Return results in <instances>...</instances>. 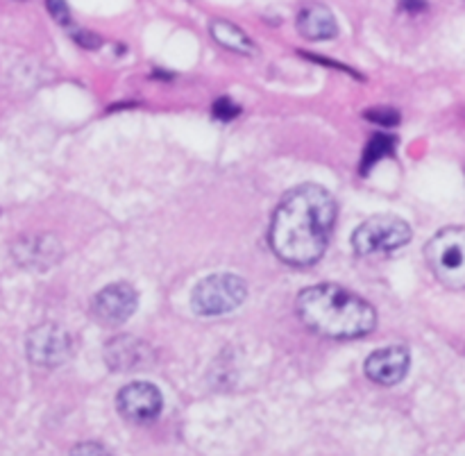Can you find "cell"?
Wrapping results in <instances>:
<instances>
[{
    "mask_svg": "<svg viewBox=\"0 0 465 456\" xmlns=\"http://www.w3.org/2000/svg\"><path fill=\"white\" fill-rule=\"evenodd\" d=\"M336 223V200L318 184H300L282 198L271 221L268 241L291 266L321 262Z\"/></svg>",
    "mask_w": 465,
    "mask_h": 456,
    "instance_id": "cell-1",
    "label": "cell"
},
{
    "mask_svg": "<svg viewBox=\"0 0 465 456\" xmlns=\"http://www.w3.org/2000/svg\"><path fill=\"white\" fill-rule=\"evenodd\" d=\"M295 307L309 330L330 339H359L377 325L375 307L339 284L309 286Z\"/></svg>",
    "mask_w": 465,
    "mask_h": 456,
    "instance_id": "cell-2",
    "label": "cell"
},
{
    "mask_svg": "<svg viewBox=\"0 0 465 456\" xmlns=\"http://www.w3.org/2000/svg\"><path fill=\"white\" fill-rule=\"evenodd\" d=\"M425 259L436 280L452 291H465V227H445L425 245Z\"/></svg>",
    "mask_w": 465,
    "mask_h": 456,
    "instance_id": "cell-3",
    "label": "cell"
},
{
    "mask_svg": "<svg viewBox=\"0 0 465 456\" xmlns=\"http://www.w3.org/2000/svg\"><path fill=\"white\" fill-rule=\"evenodd\" d=\"M248 298V286L232 273H216L198 282L191 295L195 313L200 316H225L239 309Z\"/></svg>",
    "mask_w": 465,
    "mask_h": 456,
    "instance_id": "cell-4",
    "label": "cell"
},
{
    "mask_svg": "<svg viewBox=\"0 0 465 456\" xmlns=\"http://www.w3.org/2000/svg\"><path fill=\"white\" fill-rule=\"evenodd\" d=\"M411 241V227L400 216H372L357 227L352 236L354 253L361 257L372 254H389L404 248Z\"/></svg>",
    "mask_w": 465,
    "mask_h": 456,
    "instance_id": "cell-5",
    "label": "cell"
},
{
    "mask_svg": "<svg viewBox=\"0 0 465 456\" xmlns=\"http://www.w3.org/2000/svg\"><path fill=\"white\" fill-rule=\"evenodd\" d=\"M25 352L35 366L59 368L71 359L73 339L64 327L54 325V322H44L27 334Z\"/></svg>",
    "mask_w": 465,
    "mask_h": 456,
    "instance_id": "cell-6",
    "label": "cell"
},
{
    "mask_svg": "<svg viewBox=\"0 0 465 456\" xmlns=\"http://www.w3.org/2000/svg\"><path fill=\"white\" fill-rule=\"evenodd\" d=\"M139 304V295H136L134 286L125 284V282H116L100 291L91 302V313L98 322L109 327H118L123 322L130 321Z\"/></svg>",
    "mask_w": 465,
    "mask_h": 456,
    "instance_id": "cell-7",
    "label": "cell"
},
{
    "mask_svg": "<svg viewBox=\"0 0 465 456\" xmlns=\"http://www.w3.org/2000/svg\"><path fill=\"white\" fill-rule=\"evenodd\" d=\"M118 413L130 422H148L162 413L163 398L150 382H132L118 391Z\"/></svg>",
    "mask_w": 465,
    "mask_h": 456,
    "instance_id": "cell-8",
    "label": "cell"
},
{
    "mask_svg": "<svg viewBox=\"0 0 465 456\" xmlns=\"http://www.w3.org/2000/svg\"><path fill=\"white\" fill-rule=\"evenodd\" d=\"M409 363H411V354L404 345H389L366 359V377L381 386L400 384L407 377Z\"/></svg>",
    "mask_w": 465,
    "mask_h": 456,
    "instance_id": "cell-9",
    "label": "cell"
},
{
    "mask_svg": "<svg viewBox=\"0 0 465 456\" xmlns=\"http://www.w3.org/2000/svg\"><path fill=\"white\" fill-rule=\"evenodd\" d=\"M104 362L116 372H132L148 368L153 363V352L143 341L134 336H116L104 348Z\"/></svg>",
    "mask_w": 465,
    "mask_h": 456,
    "instance_id": "cell-10",
    "label": "cell"
},
{
    "mask_svg": "<svg viewBox=\"0 0 465 456\" xmlns=\"http://www.w3.org/2000/svg\"><path fill=\"white\" fill-rule=\"evenodd\" d=\"M62 257V248H59L54 236H23L16 245H14V259L21 263L23 268H32V271H45L53 263L59 262Z\"/></svg>",
    "mask_w": 465,
    "mask_h": 456,
    "instance_id": "cell-11",
    "label": "cell"
},
{
    "mask_svg": "<svg viewBox=\"0 0 465 456\" xmlns=\"http://www.w3.org/2000/svg\"><path fill=\"white\" fill-rule=\"evenodd\" d=\"M298 32L309 41H330L339 35L336 18L325 5L309 3L298 14Z\"/></svg>",
    "mask_w": 465,
    "mask_h": 456,
    "instance_id": "cell-12",
    "label": "cell"
},
{
    "mask_svg": "<svg viewBox=\"0 0 465 456\" xmlns=\"http://www.w3.org/2000/svg\"><path fill=\"white\" fill-rule=\"evenodd\" d=\"M209 32H212L213 41L221 44L223 48L234 50L239 55H252L254 53V44L239 25L234 23L225 21V18H213L212 25H209Z\"/></svg>",
    "mask_w": 465,
    "mask_h": 456,
    "instance_id": "cell-13",
    "label": "cell"
},
{
    "mask_svg": "<svg viewBox=\"0 0 465 456\" xmlns=\"http://www.w3.org/2000/svg\"><path fill=\"white\" fill-rule=\"evenodd\" d=\"M395 144H398V141H395V136L384 134V132H380V134L372 136V139L368 141V145H366V153H363L361 173H368L372 166H375L377 162H381L384 157L393 154Z\"/></svg>",
    "mask_w": 465,
    "mask_h": 456,
    "instance_id": "cell-14",
    "label": "cell"
},
{
    "mask_svg": "<svg viewBox=\"0 0 465 456\" xmlns=\"http://www.w3.org/2000/svg\"><path fill=\"white\" fill-rule=\"evenodd\" d=\"M366 118L380 127H395L400 123V114L395 112V109H389V107L368 109Z\"/></svg>",
    "mask_w": 465,
    "mask_h": 456,
    "instance_id": "cell-15",
    "label": "cell"
},
{
    "mask_svg": "<svg viewBox=\"0 0 465 456\" xmlns=\"http://www.w3.org/2000/svg\"><path fill=\"white\" fill-rule=\"evenodd\" d=\"M48 3V9L50 14H53L54 18H57L59 25H73V18H71V12H68L66 3L64 0H45Z\"/></svg>",
    "mask_w": 465,
    "mask_h": 456,
    "instance_id": "cell-16",
    "label": "cell"
},
{
    "mask_svg": "<svg viewBox=\"0 0 465 456\" xmlns=\"http://www.w3.org/2000/svg\"><path fill=\"white\" fill-rule=\"evenodd\" d=\"M236 114H239V107H236L232 100L221 98L216 104H213V116L221 118V121H230V118H234Z\"/></svg>",
    "mask_w": 465,
    "mask_h": 456,
    "instance_id": "cell-17",
    "label": "cell"
},
{
    "mask_svg": "<svg viewBox=\"0 0 465 456\" xmlns=\"http://www.w3.org/2000/svg\"><path fill=\"white\" fill-rule=\"evenodd\" d=\"M68 456H109V452L98 443H80L71 450Z\"/></svg>",
    "mask_w": 465,
    "mask_h": 456,
    "instance_id": "cell-18",
    "label": "cell"
},
{
    "mask_svg": "<svg viewBox=\"0 0 465 456\" xmlns=\"http://www.w3.org/2000/svg\"><path fill=\"white\" fill-rule=\"evenodd\" d=\"M400 7L409 14H418V12H425L427 9V0H402Z\"/></svg>",
    "mask_w": 465,
    "mask_h": 456,
    "instance_id": "cell-19",
    "label": "cell"
}]
</instances>
